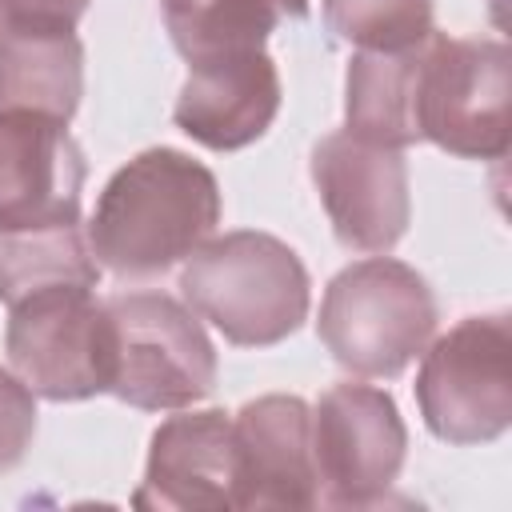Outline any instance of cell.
I'll return each mask as SVG.
<instances>
[{"mask_svg": "<svg viewBox=\"0 0 512 512\" xmlns=\"http://www.w3.org/2000/svg\"><path fill=\"white\" fill-rule=\"evenodd\" d=\"M216 224V176L180 148H144L112 172L84 236L100 268L120 280H148L188 260Z\"/></svg>", "mask_w": 512, "mask_h": 512, "instance_id": "1", "label": "cell"}, {"mask_svg": "<svg viewBox=\"0 0 512 512\" xmlns=\"http://www.w3.org/2000/svg\"><path fill=\"white\" fill-rule=\"evenodd\" d=\"M308 288L304 260L280 236L252 228L208 236L180 268L184 304L240 348L288 340L308 316Z\"/></svg>", "mask_w": 512, "mask_h": 512, "instance_id": "2", "label": "cell"}, {"mask_svg": "<svg viewBox=\"0 0 512 512\" xmlns=\"http://www.w3.org/2000/svg\"><path fill=\"white\" fill-rule=\"evenodd\" d=\"M436 296L428 280L392 256H368L336 272L320 300V344L356 376H400L436 336Z\"/></svg>", "mask_w": 512, "mask_h": 512, "instance_id": "3", "label": "cell"}, {"mask_svg": "<svg viewBox=\"0 0 512 512\" xmlns=\"http://www.w3.org/2000/svg\"><path fill=\"white\" fill-rule=\"evenodd\" d=\"M104 308L116 344V400L140 412H176L216 388V348L188 304L168 292H116Z\"/></svg>", "mask_w": 512, "mask_h": 512, "instance_id": "4", "label": "cell"}, {"mask_svg": "<svg viewBox=\"0 0 512 512\" xmlns=\"http://www.w3.org/2000/svg\"><path fill=\"white\" fill-rule=\"evenodd\" d=\"M4 352L12 372L52 404L112 392L116 344L96 288L64 284L8 304Z\"/></svg>", "mask_w": 512, "mask_h": 512, "instance_id": "5", "label": "cell"}, {"mask_svg": "<svg viewBox=\"0 0 512 512\" xmlns=\"http://www.w3.org/2000/svg\"><path fill=\"white\" fill-rule=\"evenodd\" d=\"M416 372V404L444 444H488L512 424V320L508 312L464 316Z\"/></svg>", "mask_w": 512, "mask_h": 512, "instance_id": "6", "label": "cell"}, {"mask_svg": "<svg viewBox=\"0 0 512 512\" xmlns=\"http://www.w3.org/2000/svg\"><path fill=\"white\" fill-rule=\"evenodd\" d=\"M512 52L504 40H452L432 32L420 56L416 124L420 140L464 156L500 160L508 152Z\"/></svg>", "mask_w": 512, "mask_h": 512, "instance_id": "7", "label": "cell"}, {"mask_svg": "<svg viewBox=\"0 0 512 512\" xmlns=\"http://www.w3.org/2000/svg\"><path fill=\"white\" fill-rule=\"evenodd\" d=\"M312 456L324 504L368 508L384 500L408 456L396 400L376 384H332L312 408Z\"/></svg>", "mask_w": 512, "mask_h": 512, "instance_id": "8", "label": "cell"}, {"mask_svg": "<svg viewBox=\"0 0 512 512\" xmlns=\"http://www.w3.org/2000/svg\"><path fill=\"white\" fill-rule=\"evenodd\" d=\"M312 184L344 248L388 252L408 232L412 188L400 148L360 140L348 128L328 132L312 148Z\"/></svg>", "mask_w": 512, "mask_h": 512, "instance_id": "9", "label": "cell"}, {"mask_svg": "<svg viewBox=\"0 0 512 512\" xmlns=\"http://www.w3.org/2000/svg\"><path fill=\"white\" fill-rule=\"evenodd\" d=\"M84 152L64 120L0 116V232L80 224Z\"/></svg>", "mask_w": 512, "mask_h": 512, "instance_id": "10", "label": "cell"}, {"mask_svg": "<svg viewBox=\"0 0 512 512\" xmlns=\"http://www.w3.org/2000/svg\"><path fill=\"white\" fill-rule=\"evenodd\" d=\"M136 508L156 512H224L236 508V440L232 416L200 408L168 416L152 432L144 480L132 492Z\"/></svg>", "mask_w": 512, "mask_h": 512, "instance_id": "11", "label": "cell"}, {"mask_svg": "<svg viewBox=\"0 0 512 512\" xmlns=\"http://www.w3.org/2000/svg\"><path fill=\"white\" fill-rule=\"evenodd\" d=\"M236 508H316L312 408L300 396H260L232 416Z\"/></svg>", "mask_w": 512, "mask_h": 512, "instance_id": "12", "label": "cell"}, {"mask_svg": "<svg viewBox=\"0 0 512 512\" xmlns=\"http://www.w3.org/2000/svg\"><path fill=\"white\" fill-rule=\"evenodd\" d=\"M280 100L284 88L272 56L264 48H244L188 64L172 120L196 144L212 152H236L272 128Z\"/></svg>", "mask_w": 512, "mask_h": 512, "instance_id": "13", "label": "cell"}, {"mask_svg": "<svg viewBox=\"0 0 512 512\" xmlns=\"http://www.w3.org/2000/svg\"><path fill=\"white\" fill-rule=\"evenodd\" d=\"M84 96V44L72 28L0 20V116L72 120Z\"/></svg>", "mask_w": 512, "mask_h": 512, "instance_id": "14", "label": "cell"}, {"mask_svg": "<svg viewBox=\"0 0 512 512\" xmlns=\"http://www.w3.org/2000/svg\"><path fill=\"white\" fill-rule=\"evenodd\" d=\"M424 40L400 52H356L348 60L344 116L352 136L384 148H400V152L420 144L416 88H420Z\"/></svg>", "mask_w": 512, "mask_h": 512, "instance_id": "15", "label": "cell"}, {"mask_svg": "<svg viewBox=\"0 0 512 512\" xmlns=\"http://www.w3.org/2000/svg\"><path fill=\"white\" fill-rule=\"evenodd\" d=\"M164 28L188 64L264 48L280 20H304L308 0H160Z\"/></svg>", "mask_w": 512, "mask_h": 512, "instance_id": "16", "label": "cell"}, {"mask_svg": "<svg viewBox=\"0 0 512 512\" xmlns=\"http://www.w3.org/2000/svg\"><path fill=\"white\" fill-rule=\"evenodd\" d=\"M96 288L100 260L80 224L0 232V304H16L44 288Z\"/></svg>", "mask_w": 512, "mask_h": 512, "instance_id": "17", "label": "cell"}, {"mask_svg": "<svg viewBox=\"0 0 512 512\" xmlns=\"http://www.w3.org/2000/svg\"><path fill=\"white\" fill-rule=\"evenodd\" d=\"M324 24L356 52H400L432 36L436 0H320Z\"/></svg>", "mask_w": 512, "mask_h": 512, "instance_id": "18", "label": "cell"}, {"mask_svg": "<svg viewBox=\"0 0 512 512\" xmlns=\"http://www.w3.org/2000/svg\"><path fill=\"white\" fill-rule=\"evenodd\" d=\"M36 436V392L8 368H0V472H12Z\"/></svg>", "mask_w": 512, "mask_h": 512, "instance_id": "19", "label": "cell"}, {"mask_svg": "<svg viewBox=\"0 0 512 512\" xmlns=\"http://www.w3.org/2000/svg\"><path fill=\"white\" fill-rule=\"evenodd\" d=\"M92 0H0L4 24H36V28H72L88 12Z\"/></svg>", "mask_w": 512, "mask_h": 512, "instance_id": "20", "label": "cell"}]
</instances>
